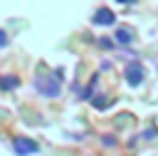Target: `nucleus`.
<instances>
[{
  "instance_id": "f257e3e1",
  "label": "nucleus",
  "mask_w": 158,
  "mask_h": 156,
  "mask_svg": "<svg viewBox=\"0 0 158 156\" xmlns=\"http://www.w3.org/2000/svg\"><path fill=\"white\" fill-rule=\"evenodd\" d=\"M15 151L17 154H35V151H40V146L32 141V139H25V136H20V139H15Z\"/></svg>"
},
{
  "instance_id": "f03ea898",
  "label": "nucleus",
  "mask_w": 158,
  "mask_h": 156,
  "mask_svg": "<svg viewBox=\"0 0 158 156\" xmlns=\"http://www.w3.org/2000/svg\"><path fill=\"white\" fill-rule=\"evenodd\" d=\"M126 79H128V84H141V79H143V67L141 64H128V69H126Z\"/></svg>"
},
{
  "instance_id": "7ed1b4c3",
  "label": "nucleus",
  "mask_w": 158,
  "mask_h": 156,
  "mask_svg": "<svg viewBox=\"0 0 158 156\" xmlns=\"http://www.w3.org/2000/svg\"><path fill=\"white\" fill-rule=\"evenodd\" d=\"M111 20H114V15H111V10H99V12H96V20H94V22H101V25H109Z\"/></svg>"
},
{
  "instance_id": "20e7f679",
  "label": "nucleus",
  "mask_w": 158,
  "mask_h": 156,
  "mask_svg": "<svg viewBox=\"0 0 158 156\" xmlns=\"http://www.w3.org/2000/svg\"><path fill=\"white\" fill-rule=\"evenodd\" d=\"M0 87L2 89H12V87H17V79L15 77H2L0 79Z\"/></svg>"
},
{
  "instance_id": "39448f33",
  "label": "nucleus",
  "mask_w": 158,
  "mask_h": 156,
  "mask_svg": "<svg viewBox=\"0 0 158 156\" xmlns=\"http://www.w3.org/2000/svg\"><path fill=\"white\" fill-rule=\"evenodd\" d=\"M116 40H118V42H131V32H128V30H118V32H116Z\"/></svg>"
},
{
  "instance_id": "423d86ee",
  "label": "nucleus",
  "mask_w": 158,
  "mask_h": 156,
  "mask_svg": "<svg viewBox=\"0 0 158 156\" xmlns=\"http://www.w3.org/2000/svg\"><path fill=\"white\" fill-rule=\"evenodd\" d=\"M7 40H5V32H0V45H5Z\"/></svg>"
},
{
  "instance_id": "0eeeda50",
  "label": "nucleus",
  "mask_w": 158,
  "mask_h": 156,
  "mask_svg": "<svg viewBox=\"0 0 158 156\" xmlns=\"http://www.w3.org/2000/svg\"><path fill=\"white\" fill-rule=\"evenodd\" d=\"M121 2H131V0H121Z\"/></svg>"
}]
</instances>
